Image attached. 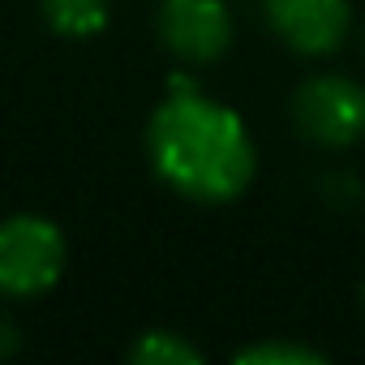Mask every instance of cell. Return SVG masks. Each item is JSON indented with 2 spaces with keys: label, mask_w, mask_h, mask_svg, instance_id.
<instances>
[{
  "label": "cell",
  "mask_w": 365,
  "mask_h": 365,
  "mask_svg": "<svg viewBox=\"0 0 365 365\" xmlns=\"http://www.w3.org/2000/svg\"><path fill=\"white\" fill-rule=\"evenodd\" d=\"M129 361H133V365H198L202 352H198L190 339L172 335V331H150V335H142V339L129 348Z\"/></svg>",
  "instance_id": "52a82bcc"
},
{
  "label": "cell",
  "mask_w": 365,
  "mask_h": 365,
  "mask_svg": "<svg viewBox=\"0 0 365 365\" xmlns=\"http://www.w3.org/2000/svg\"><path fill=\"white\" fill-rule=\"evenodd\" d=\"M159 39L185 65H211L232 43V18L220 0H163Z\"/></svg>",
  "instance_id": "277c9868"
},
{
  "label": "cell",
  "mask_w": 365,
  "mask_h": 365,
  "mask_svg": "<svg viewBox=\"0 0 365 365\" xmlns=\"http://www.w3.org/2000/svg\"><path fill=\"white\" fill-rule=\"evenodd\" d=\"M146 146L155 172L194 202H232L254 180V142L241 116L202 99L198 86H180L155 108Z\"/></svg>",
  "instance_id": "6da1fadb"
},
{
  "label": "cell",
  "mask_w": 365,
  "mask_h": 365,
  "mask_svg": "<svg viewBox=\"0 0 365 365\" xmlns=\"http://www.w3.org/2000/svg\"><path fill=\"white\" fill-rule=\"evenodd\" d=\"M292 120L318 146H352L365 133V91L339 73L309 78L292 95Z\"/></svg>",
  "instance_id": "3957f363"
},
{
  "label": "cell",
  "mask_w": 365,
  "mask_h": 365,
  "mask_svg": "<svg viewBox=\"0 0 365 365\" xmlns=\"http://www.w3.org/2000/svg\"><path fill=\"white\" fill-rule=\"evenodd\" d=\"M271 31L301 56H327L348 39V0H262Z\"/></svg>",
  "instance_id": "5b68a950"
},
{
  "label": "cell",
  "mask_w": 365,
  "mask_h": 365,
  "mask_svg": "<svg viewBox=\"0 0 365 365\" xmlns=\"http://www.w3.org/2000/svg\"><path fill=\"white\" fill-rule=\"evenodd\" d=\"M43 18L56 35L86 39L108 26V0H43Z\"/></svg>",
  "instance_id": "8992f818"
},
{
  "label": "cell",
  "mask_w": 365,
  "mask_h": 365,
  "mask_svg": "<svg viewBox=\"0 0 365 365\" xmlns=\"http://www.w3.org/2000/svg\"><path fill=\"white\" fill-rule=\"evenodd\" d=\"M237 361H241V365H318V361H322V352L301 348V344H279V339H271V344L241 348V352H237Z\"/></svg>",
  "instance_id": "ba28073f"
},
{
  "label": "cell",
  "mask_w": 365,
  "mask_h": 365,
  "mask_svg": "<svg viewBox=\"0 0 365 365\" xmlns=\"http://www.w3.org/2000/svg\"><path fill=\"white\" fill-rule=\"evenodd\" d=\"M65 271V237L52 220L14 215L0 224V297H39Z\"/></svg>",
  "instance_id": "7a4b0ae2"
},
{
  "label": "cell",
  "mask_w": 365,
  "mask_h": 365,
  "mask_svg": "<svg viewBox=\"0 0 365 365\" xmlns=\"http://www.w3.org/2000/svg\"><path fill=\"white\" fill-rule=\"evenodd\" d=\"M18 344H22V339H18V327L0 314V361H9V356L18 352Z\"/></svg>",
  "instance_id": "9c48e42d"
}]
</instances>
